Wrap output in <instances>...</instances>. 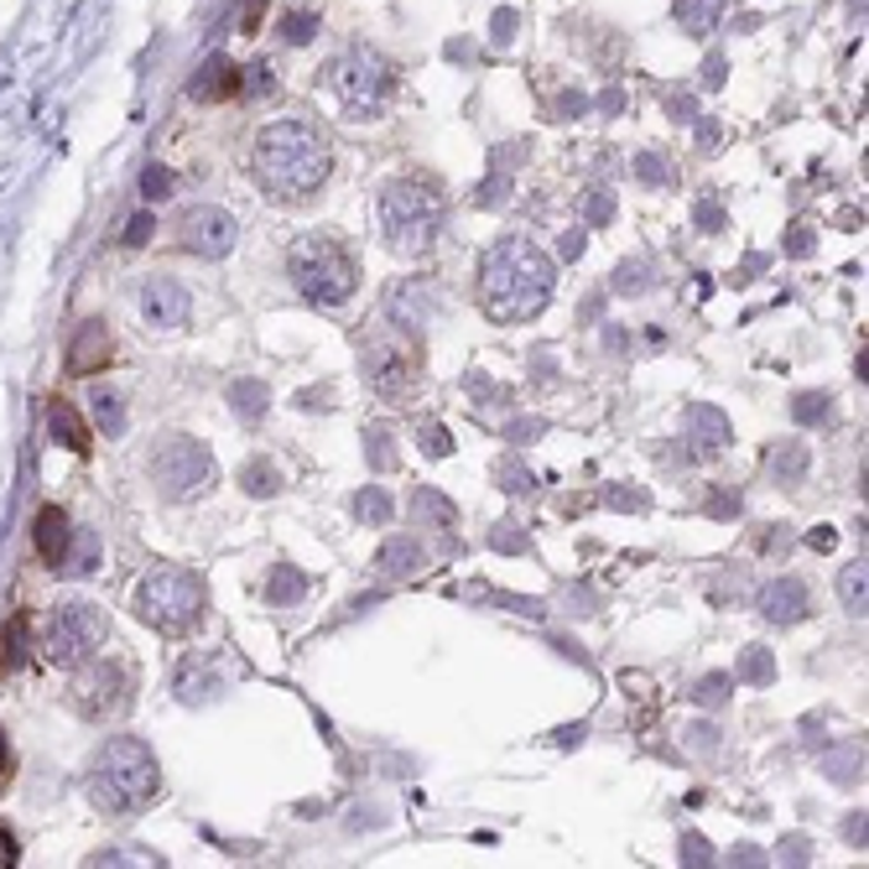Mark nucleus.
<instances>
[{"label":"nucleus","instance_id":"f257e3e1","mask_svg":"<svg viewBox=\"0 0 869 869\" xmlns=\"http://www.w3.org/2000/svg\"><path fill=\"white\" fill-rule=\"evenodd\" d=\"M250 167H256V183L271 204H307L313 193L329 183L333 142H329V131L313 125V120H297V115L271 120V125H260Z\"/></svg>","mask_w":869,"mask_h":869},{"label":"nucleus","instance_id":"f03ea898","mask_svg":"<svg viewBox=\"0 0 869 869\" xmlns=\"http://www.w3.org/2000/svg\"><path fill=\"white\" fill-rule=\"evenodd\" d=\"M552 286H558V266L526 235H500L479 260V307L490 323L537 318L552 303Z\"/></svg>","mask_w":869,"mask_h":869},{"label":"nucleus","instance_id":"7ed1b4c3","mask_svg":"<svg viewBox=\"0 0 869 869\" xmlns=\"http://www.w3.org/2000/svg\"><path fill=\"white\" fill-rule=\"evenodd\" d=\"M84 786H89V801H95L99 812L131 818V812H142V807L157 801V792H162V766H157V755H151L146 739L120 734L110 745H99V755L89 760Z\"/></svg>","mask_w":869,"mask_h":869},{"label":"nucleus","instance_id":"20e7f679","mask_svg":"<svg viewBox=\"0 0 869 869\" xmlns=\"http://www.w3.org/2000/svg\"><path fill=\"white\" fill-rule=\"evenodd\" d=\"M380 235L396 256H427L438 235L448 224V209H443V193L432 188L427 178H391L380 188Z\"/></svg>","mask_w":869,"mask_h":869},{"label":"nucleus","instance_id":"39448f33","mask_svg":"<svg viewBox=\"0 0 869 869\" xmlns=\"http://www.w3.org/2000/svg\"><path fill=\"white\" fill-rule=\"evenodd\" d=\"M286 271H292L297 292H303L307 303H318V307L350 303L354 286H359V266H354L350 245H344L339 235H323V230L297 235L292 256H286Z\"/></svg>","mask_w":869,"mask_h":869},{"label":"nucleus","instance_id":"423d86ee","mask_svg":"<svg viewBox=\"0 0 869 869\" xmlns=\"http://www.w3.org/2000/svg\"><path fill=\"white\" fill-rule=\"evenodd\" d=\"M329 89L350 120H376L396 99V69L376 48L359 42V48H344L329 63Z\"/></svg>","mask_w":869,"mask_h":869},{"label":"nucleus","instance_id":"0eeeda50","mask_svg":"<svg viewBox=\"0 0 869 869\" xmlns=\"http://www.w3.org/2000/svg\"><path fill=\"white\" fill-rule=\"evenodd\" d=\"M136 614L162 635H188L204 620V578L188 567H157L136 584Z\"/></svg>","mask_w":869,"mask_h":869},{"label":"nucleus","instance_id":"6e6552de","mask_svg":"<svg viewBox=\"0 0 869 869\" xmlns=\"http://www.w3.org/2000/svg\"><path fill=\"white\" fill-rule=\"evenodd\" d=\"M105 635H110V625H105V610H99V604H89V599H63V604H52L48 620H42V657H48L52 666L73 672V666H84L89 657H99Z\"/></svg>","mask_w":869,"mask_h":869},{"label":"nucleus","instance_id":"1a4fd4ad","mask_svg":"<svg viewBox=\"0 0 869 869\" xmlns=\"http://www.w3.org/2000/svg\"><path fill=\"white\" fill-rule=\"evenodd\" d=\"M213 479H219V464H213L209 443H198L188 432H172V438H162V443L151 448V485L167 500L188 505V500L213 490Z\"/></svg>","mask_w":869,"mask_h":869},{"label":"nucleus","instance_id":"9d476101","mask_svg":"<svg viewBox=\"0 0 869 869\" xmlns=\"http://www.w3.org/2000/svg\"><path fill=\"white\" fill-rule=\"evenodd\" d=\"M131 693H136V677L125 661H99L89 657L84 666H73V687L69 698L84 719H120L131 708Z\"/></svg>","mask_w":869,"mask_h":869},{"label":"nucleus","instance_id":"9b49d317","mask_svg":"<svg viewBox=\"0 0 869 869\" xmlns=\"http://www.w3.org/2000/svg\"><path fill=\"white\" fill-rule=\"evenodd\" d=\"M178 235H183V250H193V256L204 260H219L235 250V213L230 209H213V204H198V209H188L183 219H178Z\"/></svg>","mask_w":869,"mask_h":869},{"label":"nucleus","instance_id":"f8f14e48","mask_svg":"<svg viewBox=\"0 0 869 869\" xmlns=\"http://www.w3.org/2000/svg\"><path fill=\"white\" fill-rule=\"evenodd\" d=\"M365 376H370V385H376L380 396L412 401L423 370H417L412 350H401V344H370V350H365Z\"/></svg>","mask_w":869,"mask_h":869},{"label":"nucleus","instance_id":"ddd939ff","mask_svg":"<svg viewBox=\"0 0 869 869\" xmlns=\"http://www.w3.org/2000/svg\"><path fill=\"white\" fill-rule=\"evenodd\" d=\"M682 427H687V453H693V458H719V453L734 443L729 417L719 412V406H708V401H693L687 417H682Z\"/></svg>","mask_w":869,"mask_h":869},{"label":"nucleus","instance_id":"4468645a","mask_svg":"<svg viewBox=\"0 0 869 869\" xmlns=\"http://www.w3.org/2000/svg\"><path fill=\"white\" fill-rule=\"evenodd\" d=\"M193 313V297L183 282H172V277H151L142 286V318L151 329H178V323H188Z\"/></svg>","mask_w":869,"mask_h":869},{"label":"nucleus","instance_id":"2eb2a0df","mask_svg":"<svg viewBox=\"0 0 869 869\" xmlns=\"http://www.w3.org/2000/svg\"><path fill=\"white\" fill-rule=\"evenodd\" d=\"M110 359H115V333H110V323L84 318L78 333L69 339V370L73 376H95V370H105Z\"/></svg>","mask_w":869,"mask_h":869},{"label":"nucleus","instance_id":"dca6fc26","mask_svg":"<svg viewBox=\"0 0 869 869\" xmlns=\"http://www.w3.org/2000/svg\"><path fill=\"white\" fill-rule=\"evenodd\" d=\"M755 604H760V614H766L771 625H797V620H807V610H812L801 578H775V584H766Z\"/></svg>","mask_w":869,"mask_h":869},{"label":"nucleus","instance_id":"f3484780","mask_svg":"<svg viewBox=\"0 0 869 869\" xmlns=\"http://www.w3.org/2000/svg\"><path fill=\"white\" fill-rule=\"evenodd\" d=\"M69 541H73V521L69 511H58V505H42L37 511V526H32V547H37V558L58 573L63 558H69Z\"/></svg>","mask_w":869,"mask_h":869},{"label":"nucleus","instance_id":"a211bd4d","mask_svg":"<svg viewBox=\"0 0 869 869\" xmlns=\"http://www.w3.org/2000/svg\"><path fill=\"white\" fill-rule=\"evenodd\" d=\"M188 95L198 99V105H219V99H235V95H240V63H230V58H209V63L198 69V78L188 84Z\"/></svg>","mask_w":869,"mask_h":869},{"label":"nucleus","instance_id":"6ab92c4d","mask_svg":"<svg viewBox=\"0 0 869 869\" xmlns=\"http://www.w3.org/2000/svg\"><path fill=\"white\" fill-rule=\"evenodd\" d=\"M380 573L385 578H417L423 573V541L417 537H391L385 547H380Z\"/></svg>","mask_w":869,"mask_h":869},{"label":"nucleus","instance_id":"aec40b11","mask_svg":"<svg viewBox=\"0 0 869 869\" xmlns=\"http://www.w3.org/2000/svg\"><path fill=\"white\" fill-rule=\"evenodd\" d=\"M48 423H52V438L69 448V453H89L95 448V438H89V427H84V417H78V406H69V401H52V412H48Z\"/></svg>","mask_w":869,"mask_h":869},{"label":"nucleus","instance_id":"412c9836","mask_svg":"<svg viewBox=\"0 0 869 869\" xmlns=\"http://www.w3.org/2000/svg\"><path fill=\"white\" fill-rule=\"evenodd\" d=\"M766 469H771L775 485H801V474H807V448L801 443H775L766 453Z\"/></svg>","mask_w":869,"mask_h":869},{"label":"nucleus","instance_id":"4be33fe9","mask_svg":"<svg viewBox=\"0 0 869 869\" xmlns=\"http://www.w3.org/2000/svg\"><path fill=\"white\" fill-rule=\"evenodd\" d=\"M230 406H235V417H245V423H260L266 406H271L266 380H230Z\"/></svg>","mask_w":869,"mask_h":869},{"label":"nucleus","instance_id":"5701e85b","mask_svg":"<svg viewBox=\"0 0 869 869\" xmlns=\"http://www.w3.org/2000/svg\"><path fill=\"white\" fill-rule=\"evenodd\" d=\"M610 286L620 292V297H640V292H651L657 286V266L651 260H620L614 266V277H610Z\"/></svg>","mask_w":869,"mask_h":869},{"label":"nucleus","instance_id":"b1692460","mask_svg":"<svg viewBox=\"0 0 869 869\" xmlns=\"http://www.w3.org/2000/svg\"><path fill=\"white\" fill-rule=\"evenodd\" d=\"M724 11H729V0H677V22L687 26L693 37H708Z\"/></svg>","mask_w":869,"mask_h":869},{"label":"nucleus","instance_id":"393cba45","mask_svg":"<svg viewBox=\"0 0 869 869\" xmlns=\"http://www.w3.org/2000/svg\"><path fill=\"white\" fill-rule=\"evenodd\" d=\"M354 516H359V526H391V516H396V500L380 490V485H365V490L354 494Z\"/></svg>","mask_w":869,"mask_h":869},{"label":"nucleus","instance_id":"a878e982","mask_svg":"<svg viewBox=\"0 0 869 869\" xmlns=\"http://www.w3.org/2000/svg\"><path fill=\"white\" fill-rule=\"evenodd\" d=\"M26 661V614H11L0 625V677H11Z\"/></svg>","mask_w":869,"mask_h":869},{"label":"nucleus","instance_id":"bb28decb","mask_svg":"<svg viewBox=\"0 0 869 869\" xmlns=\"http://www.w3.org/2000/svg\"><path fill=\"white\" fill-rule=\"evenodd\" d=\"M734 682H750V687H771L775 682V657L766 646H745V657L734 666Z\"/></svg>","mask_w":869,"mask_h":869},{"label":"nucleus","instance_id":"cd10ccee","mask_svg":"<svg viewBox=\"0 0 869 869\" xmlns=\"http://www.w3.org/2000/svg\"><path fill=\"white\" fill-rule=\"evenodd\" d=\"M240 485H245V494H256V500H266V494L282 490V469L271 464V458H250L245 469H240Z\"/></svg>","mask_w":869,"mask_h":869},{"label":"nucleus","instance_id":"c85d7f7f","mask_svg":"<svg viewBox=\"0 0 869 869\" xmlns=\"http://www.w3.org/2000/svg\"><path fill=\"white\" fill-rule=\"evenodd\" d=\"M307 593V578L297 573V567H277L271 578H266V599L277 604V610H286V604H297Z\"/></svg>","mask_w":869,"mask_h":869},{"label":"nucleus","instance_id":"c756f323","mask_svg":"<svg viewBox=\"0 0 869 869\" xmlns=\"http://www.w3.org/2000/svg\"><path fill=\"white\" fill-rule=\"evenodd\" d=\"M635 178H640L646 188H672V183H677V167H672L666 151H640V157H635Z\"/></svg>","mask_w":869,"mask_h":869},{"label":"nucleus","instance_id":"7c9ffc66","mask_svg":"<svg viewBox=\"0 0 869 869\" xmlns=\"http://www.w3.org/2000/svg\"><path fill=\"white\" fill-rule=\"evenodd\" d=\"M839 599H844L848 614H865V604H869V573H865V563H848L844 573H839Z\"/></svg>","mask_w":869,"mask_h":869},{"label":"nucleus","instance_id":"2f4dec72","mask_svg":"<svg viewBox=\"0 0 869 869\" xmlns=\"http://www.w3.org/2000/svg\"><path fill=\"white\" fill-rule=\"evenodd\" d=\"M494 479H500V490H511V494H531V490H537V479H531V469L521 464L516 453H505V458L494 464Z\"/></svg>","mask_w":869,"mask_h":869},{"label":"nucleus","instance_id":"473e14b6","mask_svg":"<svg viewBox=\"0 0 869 869\" xmlns=\"http://www.w3.org/2000/svg\"><path fill=\"white\" fill-rule=\"evenodd\" d=\"M729 687H734V677H729V672H708V677L693 682V703H698V708H724Z\"/></svg>","mask_w":869,"mask_h":869},{"label":"nucleus","instance_id":"72a5a7b5","mask_svg":"<svg viewBox=\"0 0 869 869\" xmlns=\"http://www.w3.org/2000/svg\"><path fill=\"white\" fill-rule=\"evenodd\" d=\"M95 558H99V541L89 537V531H73L69 558H63V567H58V573H89V567H95Z\"/></svg>","mask_w":869,"mask_h":869},{"label":"nucleus","instance_id":"f704fd0d","mask_svg":"<svg viewBox=\"0 0 869 869\" xmlns=\"http://www.w3.org/2000/svg\"><path fill=\"white\" fill-rule=\"evenodd\" d=\"M313 32H318V16H307V11H286V16H282V42H286V48L313 42Z\"/></svg>","mask_w":869,"mask_h":869},{"label":"nucleus","instance_id":"c9c22d12","mask_svg":"<svg viewBox=\"0 0 869 869\" xmlns=\"http://www.w3.org/2000/svg\"><path fill=\"white\" fill-rule=\"evenodd\" d=\"M828 412H833V406H828V396H822V391H801V396L792 401V417H797L801 427L828 423Z\"/></svg>","mask_w":869,"mask_h":869},{"label":"nucleus","instance_id":"e433bc0d","mask_svg":"<svg viewBox=\"0 0 869 869\" xmlns=\"http://www.w3.org/2000/svg\"><path fill=\"white\" fill-rule=\"evenodd\" d=\"M417 516H432L438 526H453L458 521V511L448 505L443 494H432V490H417Z\"/></svg>","mask_w":869,"mask_h":869},{"label":"nucleus","instance_id":"4c0bfd02","mask_svg":"<svg viewBox=\"0 0 869 869\" xmlns=\"http://www.w3.org/2000/svg\"><path fill=\"white\" fill-rule=\"evenodd\" d=\"M584 219H588V224H610V219H614V193L588 188V198H584Z\"/></svg>","mask_w":869,"mask_h":869},{"label":"nucleus","instance_id":"58836bf2","mask_svg":"<svg viewBox=\"0 0 869 869\" xmlns=\"http://www.w3.org/2000/svg\"><path fill=\"white\" fill-rule=\"evenodd\" d=\"M95 417H99V427H105V432H120V427H125L120 396H110V391H99V396H95Z\"/></svg>","mask_w":869,"mask_h":869},{"label":"nucleus","instance_id":"ea45409f","mask_svg":"<svg viewBox=\"0 0 869 869\" xmlns=\"http://www.w3.org/2000/svg\"><path fill=\"white\" fill-rule=\"evenodd\" d=\"M423 453L427 458H448V453H453V432H448V427H423Z\"/></svg>","mask_w":869,"mask_h":869},{"label":"nucleus","instance_id":"a19ab883","mask_svg":"<svg viewBox=\"0 0 869 869\" xmlns=\"http://www.w3.org/2000/svg\"><path fill=\"white\" fill-rule=\"evenodd\" d=\"M490 547L494 552H526V537L516 531V521H500V526L490 531Z\"/></svg>","mask_w":869,"mask_h":869},{"label":"nucleus","instance_id":"79ce46f5","mask_svg":"<svg viewBox=\"0 0 869 869\" xmlns=\"http://www.w3.org/2000/svg\"><path fill=\"white\" fill-rule=\"evenodd\" d=\"M365 453H370V464H376V469H391V464H396V448H391V432H370V448H365Z\"/></svg>","mask_w":869,"mask_h":869},{"label":"nucleus","instance_id":"37998d69","mask_svg":"<svg viewBox=\"0 0 869 869\" xmlns=\"http://www.w3.org/2000/svg\"><path fill=\"white\" fill-rule=\"evenodd\" d=\"M604 505H610V511H646V494L614 485V490H604Z\"/></svg>","mask_w":869,"mask_h":869},{"label":"nucleus","instance_id":"c03bdc74","mask_svg":"<svg viewBox=\"0 0 869 869\" xmlns=\"http://www.w3.org/2000/svg\"><path fill=\"white\" fill-rule=\"evenodd\" d=\"M142 193H146V198H167V193H172V172H167V167H146V172H142Z\"/></svg>","mask_w":869,"mask_h":869},{"label":"nucleus","instance_id":"a18cd8bd","mask_svg":"<svg viewBox=\"0 0 869 869\" xmlns=\"http://www.w3.org/2000/svg\"><path fill=\"white\" fill-rule=\"evenodd\" d=\"M260 16H266V0H240L235 26L245 32V37H256V32H260Z\"/></svg>","mask_w":869,"mask_h":869},{"label":"nucleus","instance_id":"49530a36","mask_svg":"<svg viewBox=\"0 0 869 869\" xmlns=\"http://www.w3.org/2000/svg\"><path fill=\"white\" fill-rule=\"evenodd\" d=\"M812 250H818V235H812V230H807V224H797V230H792V235H786V256L807 260V256H812Z\"/></svg>","mask_w":869,"mask_h":869},{"label":"nucleus","instance_id":"de8ad7c7","mask_svg":"<svg viewBox=\"0 0 869 869\" xmlns=\"http://www.w3.org/2000/svg\"><path fill=\"white\" fill-rule=\"evenodd\" d=\"M682 865H713V848H708V839L687 833V839H682Z\"/></svg>","mask_w":869,"mask_h":869},{"label":"nucleus","instance_id":"09e8293b","mask_svg":"<svg viewBox=\"0 0 869 869\" xmlns=\"http://www.w3.org/2000/svg\"><path fill=\"white\" fill-rule=\"evenodd\" d=\"M505 188H511V178L500 172V178H490V183L479 188V198H474V204H479V209H500V204H505Z\"/></svg>","mask_w":869,"mask_h":869},{"label":"nucleus","instance_id":"8fccbe9b","mask_svg":"<svg viewBox=\"0 0 869 869\" xmlns=\"http://www.w3.org/2000/svg\"><path fill=\"white\" fill-rule=\"evenodd\" d=\"M693 219H698V230H708V235H713V230H724V209H719L713 198H703V204L693 209Z\"/></svg>","mask_w":869,"mask_h":869},{"label":"nucleus","instance_id":"3c124183","mask_svg":"<svg viewBox=\"0 0 869 869\" xmlns=\"http://www.w3.org/2000/svg\"><path fill=\"white\" fill-rule=\"evenodd\" d=\"M151 230H157V224H151V213H136V219H131V224H125V245H146V240H151Z\"/></svg>","mask_w":869,"mask_h":869},{"label":"nucleus","instance_id":"603ef678","mask_svg":"<svg viewBox=\"0 0 869 869\" xmlns=\"http://www.w3.org/2000/svg\"><path fill=\"white\" fill-rule=\"evenodd\" d=\"M558 250H563V260H578V256H584V235H578V230H567V235L558 240Z\"/></svg>","mask_w":869,"mask_h":869},{"label":"nucleus","instance_id":"864d4df0","mask_svg":"<svg viewBox=\"0 0 869 869\" xmlns=\"http://www.w3.org/2000/svg\"><path fill=\"white\" fill-rule=\"evenodd\" d=\"M703 84H708V89H719V84H724V58H719V52L703 63Z\"/></svg>","mask_w":869,"mask_h":869},{"label":"nucleus","instance_id":"5fc2aeb1","mask_svg":"<svg viewBox=\"0 0 869 869\" xmlns=\"http://www.w3.org/2000/svg\"><path fill=\"white\" fill-rule=\"evenodd\" d=\"M511 32H516V11H500L494 16V42H511Z\"/></svg>","mask_w":869,"mask_h":869},{"label":"nucleus","instance_id":"6e6d98bb","mask_svg":"<svg viewBox=\"0 0 869 869\" xmlns=\"http://www.w3.org/2000/svg\"><path fill=\"white\" fill-rule=\"evenodd\" d=\"M807 547H812V552H833V547H839V537L822 526V531H812V537H807Z\"/></svg>","mask_w":869,"mask_h":869},{"label":"nucleus","instance_id":"4d7b16f0","mask_svg":"<svg viewBox=\"0 0 869 869\" xmlns=\"http://www.w3.org/2000/svg\"><path fill=\"white\" fill-rule=\"evenodd\" d=\"M844 833H848V844H859V848H865V812H854V822H848Z\"/></svg>","mask_w":869,"mask_h":869},{"label":"nucleus","instance_id":"13d9d810","mask_svg":"<svg viewBox=\"0 0 869 869\" xmlns=\"http://www.w3.org/2000/svg\"><path fill=\"white\" fill-rule=\"evenodd\" d=\"M541 432V423H516L511 427V443H526V438H537Z\"/></svg>","mask_w":869,"mask_h":869},{"label":"nucleus","instance_id":"bf43d9fd","mask_svg":"<svg viewBox=\"0 0 869 869\" xmlns=\"http://www.w3.org/2000/svg\"><path fill=\"white\" fill-rule=\"evenodd\" d=\"M0 865H16V844H11V833L0 828Z\"/></svg>","mask_w":869,"mask_h":869},{"label":"nucleus","instance_id":"052dcab7","mask_svg":"<svg viewBox=\"0 0 869 869\" xmlns=\"http://www.w3.org/2000/svg\"><path fill=\"white\" fill-rule=\"evenodd\" d=\"M781 859H786V865H807V859H801V839H792V844H781Z\"/></svg>","mask_w":869,"mask_h":869},{"label":"nucleus","instance_id":"680f3d73","mask_svg":"<svg viewBox=\"0 0 869 869\" xmlns=\"http://www.w3.org/2000/svg\"><path fill=\"white\" fill-rule=\"evenodd\" d=\"M734 865H766V859H760V848H739V854H734Z\"/></svg>","mask_w":869,"mask_h":869},{"label":"nucleus","instance_id":"e2e57ef3","mask_svg":"<svg viewBox=\"0 0 869 869\" xmlns=\"http://www.w3.org/2000/svg\"><path fill=\"white\" fill-rule=\"evenodd\" d=\"M11 775V755H5V734H0V781Z\"/></svg>","mask_w":869,"mask_h":869}]
</instances>
